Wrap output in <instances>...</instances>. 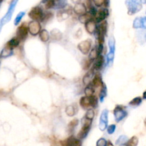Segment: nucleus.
<instances>
[{
	"label": "nucleus",
	"mask_w": 146,
	"mask_h": 146,
	"mask_svg": "<svg viewBox=\"0 0 146 146\" xmlns=\"http://www.w3.org/2000/svg\"><path fill=\"white\" fill-rule=\"evenodd\" d=\"M125 4L128 8V14L129 15H133L139 12L142 9V3L139 0H126Z\"/></svg>",
	"instance_id": "nucleus-1"
},
{
	"label": "nucleus",
	"mask_w": 146,
	"mask_h": 146,
	"mask_svg": "<svg viewBox=\"0 0 146 146\" xmlns=\"http://www.w3.org/2000/svg\"><path fill=\"white\" fill-rule=\"evenodd\" d=\"M82 124L83 127L81 128V131L78 133V139H84L89 133L90 129H91V123H92V120H90L84 117L82 119Z\"/></svg>",
	"instance_id": "nucleus-2"
},
{
	"label": "nucleus",
	"mask_w": 146,
	"mask_h": 146,
	"mask_svg": "<svg viewBox=\"0 0 146 146\" xmlns=\"http://www.w3.org/2000/svg\"><path fill=\"white\" fill-rule=\"evenodd\" d=\"M114 117L116 122H120L128 115V112L125 110V106H116L113 111Z\"/></svg>",
	"instance_id": "nucleus-3"
},
{
	"label": "nucleus",
	"mask_w": 146,
	"mask_h": 146,
	"mask_svg": "<svg viewBox=\"0 0 146 146\" xmlns=\"http://www.w3.org/2000/svg\"><path fill=\"white\" fill-rule=\"evenodd\" d=\"M44 13L43 11V9L41 7L36 6L34 7V8L31 9V11L29 13V16L31 19L34 20V21H42V19L44 17Z\"/></svg>",
	"instance_id": "nucleus-4"
},
{
	"label": "nucleus",
	"mask_w": 146,
	"mask_h": 146,
	"mask_svg": "<svg viewBox=\"0 0 146 146\" xmlns=\"http://www.w3.org/2000/svg\"><path fill=\"white\" fill-rule=\"evenodd\" d=\"M108 122V111L107 109H104L102 111L100 117L99 121V128L101 131H104L107 128Z\"/></svg>",
	"instance_id": "nucleus-5"
},
{
	"label": "nucleus",
	"mask_w": 146,
	"mask_h": 146,
	"mask_svg": "<svg viewBox=\"0 0 146 146\" xmlns=\"http://www.w3.org/2000/svg\"><path fill=\"white\" fill-rule=\"evenodd\" d=\"M29 31L30 34L33 36H36L37 34H39L41 30V24L37 21L33 20L32 21H30L28 24Z\"/></svg>",
	"instance_id": "nucleus-6"
},
{
	"label": "nucleus",
	"mask_w": 146,
	"mask_h": 146,
	"mask_svg": "<svg viewBox=\"0 0 146 146\" xmlns=\"http://www.w3.org/2000/svg\"><path fill=\"white\" fill-rule=\"evenodd\" d=\"M91 41L89 39L81 41L78 45V48L83 54H88L91 51Z\"/></svg>",
	"instance_id": "nucleus-7"
},
{
	"label": "nucleus",
	"mask_w": 146,
	"mask_h": 146,
	"mask_svg": "<svg viewBox=\"0 0 146 146\" xmlns=\"http://www.w3.org/2000/svg\"><path fill=\"white\" fill-rule=\"evenodd\" d=\"M29 28L25 24H21L20 27H18L17 31V37L19 40H24L28 36Z\"/></svg>",
	"instance_id": "nucleus-8"
},
{
	"label": "nucleus",
	"mask_w": 146,
	"mask_h": 146,
	"mask_svg": "<svg viewBox=\"0 0 146 146\" xmlns=\"http://www.w3.org/2000/svg\"><path fill=\"white\" fill-rule=\"evenodd\" d=\"M108 15H109V11H108V9H101L99 10V11H98L96 17H94V19L95 20L96 23L101 22V21H104L105 19L108 17Z\"/></svg>",
	"instance_id": "nucleus-9"
},
{
	"label": "nucleus",
	"mask_w": 146,
	"mask_h": 146,
	"mask_svg": "<svg viewBox=\"0 0 146 146\" xmlns=\"http://www.w3.org/2000/svg\"><path fill=\"white\" fill-rule=\"evenodd\" d=\"M85 28L88 34H94V33H95L96 31V22L95 20L94 19V18L88 20L86 23H85Z\"/></svg>",
	"instance_id": "nucleus-10"
},
{
	"label": "nucleus",
	"mask_w": 146,
	"mask_h": 146,
	"mask_svg": "<svg viewBox=\"0 0 146 146\" xmlns=\"http://www.w3.org/2000/svg\"><path fill=\"white\" fill-rule=\"evenodd\" d=\"M94 71L95 70L94 68L91 69L90 71H88L86 74L84 75V78H83V83H84V85H89L91 84V82L92 81L93 78L94 77Z\"/></svg>",
	"instance_id": "nucleus-11"
},
{
	"label": "nucleus",
	"mask_w": 146,
	"mask_h": 146,
	"mask_svg": "<svg viewBox=\"0 0 146 146\" xmlns=\"http://www.w3.org/2000/svg\"><path fill=\"white\" fill-rule=\"evenodd\" d=\"M74 11L78 15L81 16L86 13V7L85 4L82 3H77L74 7Z\"/></svg>",
	"instance_id": "nucleus-12"
},
{
	"label": "nucleus",
	"mask_w": 146,
	"mask_h": 146,
	"mask_svg": "<svg viewBox=\"0 0 146 146\" xmlns=\"http://www.w3.org/2000/svg\"><path fill=\"white\" fill-rule=\"evenodd\" d=\"M103 80L101 75L100 74H96L94 75V78L92 80V86L94 88H99L100 86H102L103 85Z\"/></svg>",
	"instance_id": "nucleus-13"
},
{
	"label": "nucleus",
	"mask_w": 146,
	"mask_h": 146,
	"mask_svg": "<svg viewBox=\"0 0 146 146\" xmlns=\"http://www.w3.org/2000/svg\"><path fill=\"white\" fill-rule=\"evenodd\" d=\"M104 58L102 55H99L98 56V58L96 59L95 63L94 64V66H93V68H94L95 71H98V70L101 69L102 68L103 65H104Z\"/></svg>",
	"instance_id": "nucleus-14"
},
{
	"label": "nucleus",
	"mask_w": 146,
	"mask_h": 146,
	"mask_svg": "<svg viewBox=\"0 0 146 146\" xmlns=\"http://www.w3.org/2000/svg\"><path fill=\"white\" fill-rule=\"evenodd\" d=\"M78 111V107L76 104H72V105L68 106L66 108V113L67 115L68 116H74V115H76Z\"/></svg>",
	"instance_id": "nucleus-15"
},
{
	"label": "nucleus",
	"mask_w": 146,
	"mask_h": 146,
	"mask_svg": "<svg viewBox=\"0 0 146 146\" xmlns=\"http://www.w3.org/2000/svg\"><path fill=\"white\" fill-rule=\"evenodd\" d=\"M80 106L83 108H88L91 107V104H90V98L88 96H83L80 99Z\"/></svg>",
	"instance_id": "nucleus-16"
},
{
	"label": "nucleus",
	"mask_w": 146,
	"mask_h": 146,
	"mask_svg": "<svg viewBox=\"0 0 146 146\" xmlns=\"http://www.w3.org/2000/svg\"><path fill=\"white\" fill-rule=\"evenodd\" d=\"M39 38L43 42H47L50 38V34L48 31L46 29H43L39 33Z\"/></svg>",
	"instance_id": "nucleus-17"
},
{
	"label": "nucleus",
	"mask_w": 146,
	"mask_h": 146,
	"mask_svg": "<svg viewBox=\"0 0 146 146\" xmlns=\"http://www.w3.org/2000/svg\"><path fill=\"white\" fill-rule=\"evenodd\" d=\"M19 42H20V40L17 37H14V38H12L11 40H9V41L7 42V46L9 47L10 48L13 49V48L18 46L19 44Z\"/></svg>",
	"instance_id": "nucleus-18"
},
{
	"label": "nucleus",
	"mask_w": 146,
	"mask_h": 146,
	"mask_svg": "<svg viewBox=\"0 0 146 146\" xmlns=\"http://www.w3.org/2000/svg\"><path fill=\"white\" fill-rule=\"evenodd\" d=\"M93 18H94V17L91 15V13L90 12H86V14H83V15L79 16L80 21L82 23H84V24H85V23H86L88 20L91 19H93Z\"/></svg>",
	"instance_id": "nucleus-19"
},
{
	"label": "nucleus",
	"mask_w": 146,
	"mask_h": 146,
	"mask_svg": "<svg viewBox=\"0 0 146 146\" xmlns=\"http://www.w3.org/2000/svg\"><path fill=\"white\" fill-rule=\"evenodd\" d=\"M75 139L76 138L74 136H70L69 138L61 141V146H72Z\"/></svg>",
	"instance_id": "nucleus-20"
},
{
	"label": "nucleus",
	"mask_w": 146,
	"mask_h": 146,
	"mask_svg": "<svg viewBox=\"0 0 146 146\" xmlns=\"http://www.w3.org/2000/svg\"><path fill=\"white\" fill-rule=\"evenodd\" d=\"M107 95V90H106V86L105 84H103L102 86H101V91H100L99 94V97H100V100H101V102H103L105 98V97Z\"/></svg>",
	"instance_id": "nucleus-21"
},
{
	"label": "nucleus",
	"mask_w": 146,
	"mask_h": 146,
	"mask_svg": "<svg viewBox=\"0 0 146 146\" xmlns=\"http://www.w3.org/2000/svg\"><path fill=\"white\" fill-rule=\"evenodd\" d=\"M51 36L55 40H60L62 37V34H61V31L58 29H54L51 31Z\"/></svg>",
	"instance_id": "nucleus-22"
},
{
	"label": "nucleus",
	"mask_w": 146,
	"mask_h": 146,
	"mask_svg": "<svg viewBox=\"0 0 146 146\" xmlns=\"http://www.w3.org/2000/svg\"><path fill=\"white\" fill-rule=\"evenodd\" d=\"M98 51H97V48H93L92 50H91L89 52V59L91 60V61H94V60L96 59L97 58H98Z\"/></svg>",
	"instance_id": "nucleus-23"
},
{
	"label": "nucleus",
	"mask_w": 146,
	"mask_h": 146,
	"mask_svg": "<svg viewBox=\"0 0 146 146\" xmlns=\"http://www.w3.org/2000/svg\"><path fill=\"white\" fill-rule=\"evenodd\" d=\"M133 27L135 29L142 28V17H137L135 19L133 24Z\"/></svg>",
	"instance_id": "nucleus-24"
},
{
	"label": "nucleus",
	"mask_w": 146,
	"mask_h": 146,
	"mask_svg": "<svg viewBox=\"0 0 146 146\" xmlns=\"http://www.w3.org/2000/svg\"><path fill=\"white\" fill-rule=\"evenodd\" d=\"M93 87H94V86H90V84H89V85L87 86L86 87L84 92H85V94H86V96L90 97V96H91L94 95V88H93Z\"/></svg>",
	"instance_id": "nucleus-25"
},
{
	"label": "nucleus",
	"mask_w": 146,
	"mask_h": 146,
	"mask_svg": "<svg viewBox=\"0 0 146 146\" xmlns=\"http://www.w3.org/2000/svg\"><path fill=\"white\" fill-rule=\"evenodd\" d=\"M138 144V138L136 136H133L129 141H128L127 145L128 146H137Z\"/></svg>",
	"instance_id": "nucleus-26"
},
{
	"label": "nucleus",
	"mask_w": 146,
	"mask_h": 146,
	"mask_svg": "<svg viewBox=\"0 0 146 146\" xmlns=\"http://www.w3.org/2000/svg\"><path fill=\"white\" fill-rule=\"evenodd\" d=\"M89 98L91 106L94 108H96V106H98V98H97V97L96 96L93 95L91 96H90Z\"/></svg>",
	"instance_id": "nucleus-27"
},
{
	"label": "nucleus",
	"mask_w": 146,
	"mask_h": 146,
	"mask_svg": "<svg viewBox=\"0 0 146 146\" xmlns=\"http://www.w3.org/2000/svg\"><path fill=\"white\" fill-rule=\"evenodd\" d=\"M142 103V98L141 97H136V98H133L131 102L129 103V104L133 106H138L140 104Z\"/></svg>",
	"instance_id": "nucleus-28"
},
{
	"label": "nucleus",
	"mask_w": 146,
	"mask_h": 146,
	"mask_svg": "<svg viewBox=\"0 0 146 146\" xmlns=\"http://www.w3.org/2000/svg\"><path fill=\"white\" fill-rule=\"evenodd\" d=\"M78 119L75 118V119L72 120V121L69 123V124H68V129H69V131H72L73 129H74V128H75V127H76L77 125H78Z\"/></svg>",
	"instance_id": "nucleus-29"
},
{
	"label": "nucleus",
	"mask_w": 146,
	"mask_h": 146,
	"mask_svg": "<svg viewBox=\"0 0 146 146\" xmlns=\"http://www.w3.org/2000/svg\"><path fill=\"white\" fill-rule=\"evenodd\" d=\"M94 116H95V112H94V110L90 108V109H88V111H86V113L85 115L86 118L90 120H93L94 119Z\"/></svg>",
	"instance_id": "nucleus-30"
},
{
	"label": "nucleus",
	"mask_w": 146,
	"mask_h": 146,
	"mask_svg": "<svg viewBox=\"0 0 146 146\" xmlns=\"http://www.w3.org/2000/svg\"><path fill=\"white\" fill-rule=\"evenodd\" d=\"M128 141V138L127 136L125 135H121L118 138V139L116 141V144L117 145H122V144H125V143Z\"/></svg>",
	"instance_id": "nucleus-31"
},
{
	"label": "nucleus",
	"mask_w": 146,
	"mask_h": 146,
	"mask_svg": "<svg viewBox=\"0 0 146 146\" xmlns=\"http://www.w3.org/2000/svg\"><path fill=\"white\" fill-rule=\"evenodd\" d=\"M98 27H99V28L101 29L103 31H104V34H106L107 29H108V23H107V21H106V20L103 21L102 23H101V24L98 26Z\"/></svg>",
	"instance_id": "nucleus-32"
},
{
	"label": "nucleus",
	"mask_w": 146,
	"mask_h": 146,
	"mask_svg": "<svg viewBox=\"0 0 146 146\" xmlns=\"http://www.w3.org/2000/svg\"><path fill=\"white\" fill-rule=\"evenodd\" d=\"M91 64V61L88 58V59H85L84 61H83L82 64V66H83V69L84 70H87L90 68Z\"/></svg>",
	"instance_id": "nucleus-33"
},
{
	"label": "nucleus",
	"mask_w": 146,
	"mask_h": 146,
	"mask_svg": "<svg viewBox=\"0 0 146 146\" xmlns=\"http://www.w3.org/2000/svg\"><path fill=\"white\" fill-rule=\"evenodd\" d=\"M56 5V0H47L46 2L45 3V7L47 9H51Z\"/></svg>",
	"instance_id": "nucleus-34"
},
{
	"label": "nucleus",
	"mask_w": 146,
	"mask_h": 146,
	"mask_svg": "<svg viewBox=\"0 0 146 146\" xmlns=\"http://www.w3.org/2000/svg\"><path fill=\"white\" fill-rule=\"evenodd\" d=\"M11 51H12L11 48H10L9 47L7 46L4 50H3L1 54L3 55V56H9L10 54H11Z\"/></svg>",
	"instance_id": "nucleus-35"
},
{
	"label": "nucleus",
	"mask_w": 146,
	"mask_h": 146,
	"mask_svg": "<svg viewBox=\"0 0 146 146\" xmlns=\"http://www.w3.org/2000/svg\"><path fill=\"white\" fill-rule=\"evenodd\" d=\"M24 14H25V12H24V11H23V12H20L19 14L17 16V17H16V19H15V21H14V24H15L16 25L19 23V21H21V19H22V17H24Z\"/></svg>",
	"instance_id": "nucleus-36"
},
{
	"label": "nucleus",
	"mask_w": 146,
	"mask_h": 146,
	"mask_svg": "<svg viewBox=\"0 0 146 146\" xmlns=\"http://www.w3.org/2000/svg\"><path fill=\"white\" fill-rule=\"evenodd\" d=\"M107 141L104 138H100L96 143V146H106L107 145Z\"/></svg>",
	"instance_id": "nucleus-37"
},
{
	"label": "nucleus",
	"mask_w": 146,
	"mask_h": 146,
	"mask_svg": "<svg viewBox=\"0 0 146 146\" xmlns=\"http://www.w3.org/2000/svg\"><path fill=\"white\" fill-rule=\"evenodd\" d=\"M115 128H116V126L114 124H112V125H109V126L107 128V131H108V134H113L115 131Z\"/></svg>",
	"instance_id": "nucleus-38"
},
{
	"label": "nucleus",
	"mask_w": 146,
	"mask_h": 146,
	"mask_svg": "<svg viewBox=\"0 0 146 146\" xmlns=\"http://www.w3.org/2000/svg\"><path fill=\"white\" fill-rule=\"evenodd\" d=\"M89 9H90L89 12L91 13V15H92L94 17H96V15L97 13H98V11H97L96 9L94 7H92V6H91V7H89Z\"/></svg>",
	"instance_id": "nucleus-39"
},
{
	"label": "nucleus",
	"mask_w": 146,
	"mask_h": 146,
	"mask_svg": "<svg viewBox=\"0 0 146 146\" xmlns=\"http://www.w3.org/2000/svg\"><path fill=\"white\" fill-rule=\"evenodd\" d=\"M58 8H63L66 5V0H58Z\"/></svg>",
	"instance_id": "nucleus-40"
},
{
	"label": "nucleus",
	"mask_w": 146,
	"mask_h": 146,
	"mask_svg": "<svg viewBox=\"0 0 146 146\" xmlns=\"http://www.w3.org/2000/svg\"><path fill=\"white\" fill-rule=\"evenodd\" d=\"M96 48L97 51H98V55H101L103 51V49H104V44H98V47Z\"/></svg>",
	"instance_id": "nucleus-41"
},
{
	"label": "nucleus",
	"mask_w": 146,
	"mask_h": 146,
	"mask_svg": "<svg viewBox=\"0 0 146 146\" xmlns=\"http://www.w3.org/2000/svg\"><path fill=\"white\" fill-rule=\"evenodd\" d=\"M94 1L97 7H101L104 4V0H94Z\"/></svg>",
	"instance_id": "nucleus-42"
},
{
	"label": "nucleus",
	"mask_w": 146,
	"mask_h": 146,
	"mask_svg": "<svg viewBox=\"0 0 146 146\" xmlns=\"http://www.w3.org/2000/svg\"><path fill=\"white\" fill-rule=\"evenodd\" d=\"M82 145V143H81V141L79 139H75L74 143H73L72 146H81Z\"/></svg>",
	"instance_id": "nucleus-43"
},
{
	"label": "nucleus",
	"mask_w": 146,
	"mask_h": 146,
	"mask_svg": "<svg viewBox=\"0 0 146 146\" xmlns=\"http://www.w3.org/2000/svg\"><path fill=\"white\" fill-rule=\"evenodd\" d=\"M142 28L146 29V17H142Z\"/></svg>",
	"instance_id": "nucleus-44"
},
{
	"label": "nucleus",
	"mask_w": 146,
	"mask_h": 146,
	"mask_svg": "<svg viewBox=\"0 0 146 146\" xmlns=\"http://www.w3.org/2000/svg\"><path fill=\"white\" fill-rule=\"evenodd\" d=\"M109 4H110V0H104V4H103L104 7H109Z\"/></svg>",
	"instance_id": "nucleus-45"
},
{
	"label": "nucleus",
	"mask_w": 146,
	"mask_h": 146,
	"mask_svg": "<svg viewBox=\"0 0 146 146\" xmlns=\"http://www.w3.org/2000/svg\"><path fill=\"white\" fill-rule=\"evenodd\" d=\"M143 98L144 99H146V91H145L143 92Z\"/></svg>",
	"instance_id": "nucleus-46"
},
{
	"label": "nucleus",
	"mask_w": 146,
	"mask_h": 146,
	"mask_svg": "<svg viewBox=\"0 0 146 146\" xmlns=\"http://www.w3.org/2000/svg\"><path fill=\"white\" fill-rule=\"evenodd\" d=\"M106 146H113V144L111 143V142H108V143H107V145Z\"/></svg>",
	"instance_id": "nucleus-47"
},
{
	"label": "nucleus",
	"mask_w": 146,
	"mask_h": 146,
	"mask_svg": "<svg viewBox=\"0 0 146 146\" xmlns=\"http://www.w3.org/2000/svg\"><path fill=\"white\" fill-rule=\"evenodd\" d=\"M142 4H146V0H140Z\"/></svg>",
	"instance_id": "nucleus-48"
},
{
	"label": "nucleus",
	"mask_w": 146,
	"mask_h": 146,
	"mask_svg": "<svg viewBox=\"0 0 146 146\" xmlns=\"http://www.w3.org/2000/svg\"><path fill=\"white\" fill-rule=\"evenodd\" d=\"M46 1H47V0H42V1H41V2L44 3V4H45V3L46 2Z\"/></svg>",
	"instance_id": "nucleus-49"
},
{
	"label": "nucleus",
	"mask_w": 146,
	"mask_h": 146,
	"mask_svg": "<svg viewBox=\"0 0 146 146\" xmlns=\"http://www.w3.org/2000/svg\"><path fill=\"white\" fill-rule=\"evenodd\" d=\"M144 124H145V125L146 126V118H145V120H144Z\"/></svg>",
	"instance_id": "nucleus-50"
},
{
	"label": "nucleus",
	"mask_w": 146,
	"mask_h": 146,
	"mask_svg": "<svg viewBox=\"0 0 146 146\" xmlns=\"http://www.w3.org/2000/svg\"><path fill=\"white\" fill-rule=\"evenodd\" d=\"M120 146H128V145H127V144H122V145H121Z\"/></svg>",
	"instance_id": "nucleus-51"
},
{
	"label": "nucleus",
	"mask_w": 146,
	"mask_h": 146,
	"mask_svg": "<svg viewBox=\"0 0 146 146\" xmlns=\"http://www.w3.org/2000/svg\"><path fill=\"white\" fill-rule=\"evenodd\" d=\"M2 1H3V0H0V3H1Z\"/></svg>",
	"instance_id": "nucleus-52"
},
{
	"label": "nucleus",
	"mask_w": 146,
	"mask_h": 146,
	"mask_svg": "<svg viewBox=\"0 0 146 146\" xmlns=\"http://www.w3.org/2000/svg\"><path fill=\"white\" fill-rule=\"evenodd\" d=\"M79 1H80V0H78V3H79Z\"/></svg>",
	"instance_id": "nucleus-53"
},
{
	"label": "nucleus",
	"mask_w": 146,
	"mask_h": 146,
	"mask_svg": "<svg viewBox=\"0 0 146 146\" xmlns=\"http://www.w3.org/2000/svg\"><path fill=\"white\" fill-rule=\"evenodd\" d=\"M145 40H146V35H145Z\"/></svg>",
	"instance_id": "nucleus-54"
}]
</instances>
